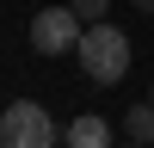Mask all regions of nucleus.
Listing matches in <instances>:
<instances>
[{
  "label": "nucleus",
  "instance_id": "1",
  "mask_svg": "<svg viewBox=\"0 0 154 148\" xmlns=\"http://www.w3.org/2000/svg\"><path fill=\"white\" fill-rule=\"evenodd\" d=\"M74 56H80V74H86V80L117 86L123 74H130V37H123L117 25H86Z\"/></svg>",
  "mask_w": 154,
  "mask_h": 148
},
{
  "label": "nucleus",
  "instance_id": "2",
  "mask_svg": "<svg viewBox=\"0 0 154 148\" xmlns=\"http://www.w3.org/2000/svg\"><path fill=\"white\" fill-rule=\"evenodd\" d=\"M56 117H49L37 99H19V105L0 111V148H56Z\"/></svg>",
  "mask_w": 154,
  "mask_h": 148
},
{
  "label": "nucleus",
  "instance_id": "3",
  "mask_svg": "<svg viewBox=\"0 0 154 148\" xmlns=\"http://www.w3.org/2000/svg\"><path fill=\"white\" fill-rule=\"evenodd\" d=\"M80 31L86 25L74 19V6H43L31 25H25V37H31L37 56H68V49H80Z\"/></svg>",
  "mask_w": 154,
  "mask_h": 148
},
{
  "label": "nucleus",
  "instance_id": "4",
  "mask_svg": "<svg viewBox=\"0 0 154 148\" xmlns=\"http://www.w3.org/2000/svg\"><path fill=\"white\" fill-rule=\"evenodd\" d=\"M68 148H111V117L86 111V117L68 123Z\"/></svg>",
  "mask_w": 154,
  "mask_h": 148
},
{
  "label": "nucleus",
  "instance_id": "5",
  "mask_svg": "<svg viewBox=\"0 0 154 148\" xmlns=\"http://www.w3.org/2000/svg\"><path fill=\"white\" fill-rule=\"evenodd\" d=\"M123 136L142 142V148H154V105H130L123 111Z\"/></svg>",
  "mask_w": 154,
  "mask_h": 148
},
{
  "label": "nucleus",
  "instance_id": "6",
  "mask_svg": "<svg viewBox=\"0 0 154 148\" xmlns=\"http://www.w3.org/2000/svg\"><path fill=\"white\" fill-rule=\"evenodd\" d=\"M68 6H74V19H80V25H105L111 0H68Z\"/></svg>",
  "mask_w": 154,
  "mask_h": 148
},
{
  "label": "nucleus",
  "instance_id": "7",
  "mask_svg": "<svg viewBox=\"0 0 154 148\" xmlns=\"http://www.w3.org/2000/svg\"><path fill=\"white\" fill-rule=\"evenodd\" d=\"M130 6H136V12H154V0H130Z\"/></svg>",
  "mask_w": 154,
  "mask_h": 148
},
{
  "label": "nucleus",
  "instance_id": "8",
  "mask_svg": "<svg viewBox=\"0 0 154 148\" xmlns=\"http://www.w3.org/2000/svg\"><path fill=\"white\" fill-rule=\"evenodd\" d=\"M148 105H154V93H148Z\"/></svg>",
  "mask_w": 154,
  "mask_h": 148
},
{
  "label": "nucleus",
  "instance_id": "9",
  "mask_svg": "<svg viewBox=\"0 0 154 148\" xmlns=\"http://www.w3.org/2000/svg\"><path fill=\"white\" fill-rule=\"evenodd\" d=\"M130 148H142V142H130Z\"/></svg>",
  "mask_w": 154,
  "mask_h": 148
}]
</instances>
